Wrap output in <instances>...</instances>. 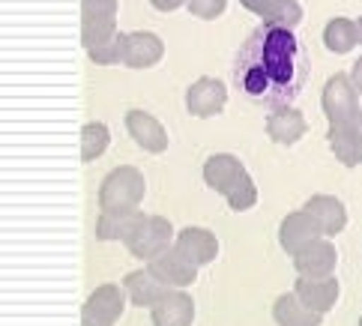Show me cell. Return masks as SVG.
Segmentation results:
<instances>
[{
  "label": "cell",
  "instance_id": "cell-29",
  "mask_svg": "<svg viewBox=\"0 0 362 326\" xmlns=\"http://www.w3.org/2000/svg\"><path fill=\"white\" fill-rule=\"evenodd\" d=\"M225 6H228V0H189V12L195 18H204V21H213V18H218L225 12Z\"/></svg>",
  "mask_w": 362,
  "mask_h": 326
},
{
  "label": "cell",
  "instance_id": "cell-17",
  "mask_svg": "<svg viewBox=\"0 0 362 326\" xmlns=\"http://www.w3.org/2000/svg\"><path fill=\"white\" fill-rule=\"evenodd\" d=\"M153 326H192L195 323V299L186 291H171L156 308H150Z\"/></svg>",
  "mask_w": 362,
  "mask_h": 326
},
{
  "label": "cell",
  "instance_id": "cell-32",
  "mask_svg": "<svg viewBox=\"0 0 362 326\" xmlns=\"http://www.w3.org/2000/svg\"><path fill=\"white\" fill-rule=\"evenodd\" d=\"M354 129H356V135H359V141H362V111H359V117L354 120Z\"/></svg>",
  "mask_w": 362,
  "mask_h": 326
},
{
  "label": "cell",
  "instance_id": "cell-6",
  "mask_svg": "<svg viewBox=\"0 0 362 326\" xmlns=\"http://www.w3.org/2000/svg\"><path fill=\"white\" fill-rule=\"evenodd\" d=\"M228 105V87L222 78L204 75L198 81H192L186 90V111L198 120H210V117H218Z\"/></svg>",
  "mask_w": 362,
  "mask_h": 326
},
{
  "label": "cell",
  "instance_id": "cell-19",
  "mask_svg": "<svg viewBox=\"0 0 362 326\" xmlns=\"http://www.w3.org/2000/svg\"><path fill=\"white\" fill-rule=\"evenodd\" d=\"M177 249L183 255H189L198 267H206L218 257V237L213 231L192 225V228H183L177 233Z\"/></svg>",
  "mask_w": 362,
  "mask_h": 326
},
{
  "label": "cell",
  "instance_id": "cell-16",
  "mask_svg": "<svg viewBox=\"0 0 362 326\" xmlns=\"http://www.w3.org/2000/svg\"><path fill=\"white\" fill-rule=\"evenodd\" d=\"M303 210L317 221L323 237H339L347 228V206L335 198V194H312Z\"/></svg>",
  "mask_w": 362,
  "mask_h": 326
},
{
  "label": "cell",
  "instance_id": "cell-7",
  "mask_svg": "<svg viewBox=\"0 0 362 326\" xmlns=\"http://www.w3.org/2000/svg\"><path fill=\"white\" fill-rule=\"evenodd\" d=\"M147 267L156 272V276L168 284V288H174V291L192 288V284L198 281V269H201L189 255H183V252L177 249V243H174L168 252H162L156 260H150Z\"/></svg>",
  "mask_w": 362,
  "mask_h": 326
},
{
  "label": "cell",
  "instance_id": "cell-11",
  "mask_svg": "<svg viewBox=\"0 0 362 326\" xmlns=\"http://www.w3.org/2000/svg\"><path fill=\"white\" fill-rule=\"evenodd\" d=\"M123 123H126L129 138H132L141 150H147L153 156H159V153L168 150V132H165V126L153 114L135 108V111H129L123 117Z\"/></svg>",
  "mask_w": 362,
  "mask_h": 326
},
{
  "label": "cell",
  "instance_id": "cell-3",
  "mask_svg": "<svg viewBox=\"0 0 362 326\" xmlns=\"http://www.w3.org/2000/svg\"><path fill=\"white\" fill-rule=\"evenodd\" d=\"M359 99L362 93L356 90L354 78L347 72H335L329 75V81L323 84V96H320V108L323 117H327L329 126H344V123H354L359 117Z\"/></svg>",
  "mask_w": 362,
  "mask_h": 326
},
{
  "label": "cell",
  "instance_id": "cell-2",
  "mask_svg": "<svg viewBox=\"0 0 362 326\" xmlns=\"http://www.w3.org/2000/svg\"><path fill=\"white\" fill-rule=\"evenodd\" d=\"M147 194V180L135 165H120L108 171L99 182V210L102 213H135Z\"/></svg>",
  "mask_w": 362,
  "mask_h": 326
},
{
  "label": "cell",
  "instance_id": "cell-14",
  "mask_svg": "<svg viewBox=\"0 0 362 326\" xmlns=\"http://www.w3.org/2000/svg\"><path fill=\"white\" fill-rule=\"evenodd\" d=\"M201 174H204L206 186H210L213 192H218L222 198H228V192L234 189L240 182V177L245 174V165L237 159L234 153H216V156H210V159L204 162Z\"/></svg>",
  "mask_w": 362,
  "mask_h": 326
},
{
  "label": "cell",
  "instance_id": "cell-31",
  "mask_svg": "<svg viewBox=\"0 0 362 326\" xmlns=\"http://www.w3.org/2000/svg\"><path fill=\"white\" fill-rule=\"evenodd\" d=\"M351 78H354V84H356V90L362 93V57L354 63V69H351Z\"/></svg>",
  "mask_w": 362,
  "mask_h": 326
},
{
  "label": "cell",
  "instance_id": "cell-5",
  "mask_svg": "<svg viewBox=\"0 0 362 326\" xmlns=\"http://www.w3.org/2000/svg\"><path fill=\"white\" fill-rule=\"evenodd\" d=\"M129 296L123 284H99L81 308V326H117Z\"/></svg>",
  "mask_w": 362,
  "mask_h": 326
},
{
  "label": "cell",
  "instance_id": "cell-30",
  "mask_svg": "<svg viewBox=\"0 0 362 326\" xmlns=\"http://www.w3.org/2000/svg\"><path fill=\"white\" fill-rule=\"evenodd\" d=\"M150 6L159 12H174L180 6H189V0H150Z\"/></svg>",
  "mask_w": 362,
  "mask_h": 326
},
{
  "label": "cell",
  "instance_id": "cell-1",
  "mask_svg": "<svg viewBox=\"0 0 362 326\" xmlns=\"http://www.w3.org/2000/svg\"><path fill=\"white\" fill-rule=\"evenodd\" d=\"M308 48L296 28L264 21L255 28L237 51L234 90L257 108L293 105L308 84Z\"/></svg>",
  "mask_w": 362,
  "mask_h": 326
},
{
  "label": "cell",
  "instance_id": "cell-12",
  "mask_svg": "<svg viewBox=\"0 0 362 326\" xmlns=\"http://www.w3.org/2000/svg\"><path fill=\"white\" fill-rule=\"evenodd\" d=\"M165 57L162 36L150 30H132L126 33V51H123V66L129 69H153Z\"/></svg>",
  "mask_w": 362,
  "mask_h": 326
},
{
  "label": "cell",
  "instance_id": "cell-25",
  "mask_svg": "<svg viewBox=\"0 0 362 326\" xmlns=\"http://www.w3.org/2000/svg\"><path fill=\"white\" fill-rule=\"evenodd\" d=\"M225 201H228V206H230L234 213H245V210H252V206L257 204V182L252 180L249 171L240 177V182L228 192V198H225Z\"/></svg>",
  "mask_w": 362,
  "mask_h": 326
},
{
  "label": "cell",
  "instance_id": "cell-33",
  "mask_svg": "<svg viewBox=\"0 0 362 326\" xmlns=\"http://www.w3.org/2000/svg\"><path fill=\"white\" fill-rule=\"evenodd\" d=\"M356 30H359V45H362V16L356 18Z\"/></svg>",
  "mask_w": 362,
  "mask_h": 326
},
{
  "label": "cell",
  "instance_id": "cell-34",
  "mask_svg": "<svg viewBox=\"0 0 362 326\" xmlns=\"http://www.w3.org/2000/svg\"><path fill=\"white\" fill-rule=\"evenodd\" d=\"M359 326H362V318H359Z\"/></svg>",
  "mask_w": 362,
  "mask_h": 326
},
{
  "label": "cell",
  "instance_id": "cell-13",
  "mask_svg": "<svg viewBox=\"0 0 362 326\" xmlns=\"http://www.w3.org/2000/svg\"><path fill=\"white\" fill-rule=\"evenodd\" d=\"M335 267H339V252H335V245L327 237H320L317 243H312L308 249H303L293 257L296 276H308V279L332 276Z\"/></svg>",
  "mask_w": 362,
  "mask_h": 326
},
{
  "label": "cell",
  "instance_id": "cell-8",
  "mask_svg": "<svg viewBox=\"0 0 362 326\" xmlns=\"http://www.w3.org/2000/svg\"><path fill=\"white\" fill-rule=\"evenodd\" d=\"M320 237L323 233L317 228V221L305 210L288 213L281 219V225H279V245L284 249V255H291V257H296L303 249H308L312 243H317Z\"/></svg>",
  "mask_w": 362,
  "mask_h": 326
},
{
  "label": "cell",
  "instance_id": "cell-27",
  "mask_svg": "<svg viewBox=\"0 0 362 326\" xmlns=\"http://www.w3.org/2000/svg\"><path fill=\"white\" fill-rule=\"evenodd\" d=\"M123 51H126V33H117L111 42L99 45V48H90L87 57L96 63V66H117L123 63Z\"/></svg>",
  "mask_w": 362,
  "mask_h": 326
},
{
  "label": "cell",
  "instance_id": "cell-23",
  "mask_svg": "<svg viewBox=\"0 0 362 326\" xmlns=\"http://www.w3.org/2000/svg\"><path fill=\"white\" fill-rule=\"evenodd\" d=\"M323 45H327L332 54H347L359 45V30H356V21L351 18H332L327 28H323Z\"/></svg>",
  "mask_w": 362,
  "mask_h": 326
},
{
  "label": "cell",
  "instance_id": "cell-20",
  "mask_svg": "<svg viewBox=\"0 0 362 326\" xmlns=\"http://www.w3.org/2000/svg\"><path fill=\"white\" fill-rule=\"evenodd\" d=\"M273 320L276 326H320L323 315L315 311L312 305H305L296 296V291H291V293H281L273 303Z\"/></svg>",
  "mask_w": 362,
  "mask_h": 326
},
{
  "label": "cell",
  "instance_id": "cell-26",
  "mask_svg": "<svg viewBox=\"0 0 362 326\" xmlns=\"http://www.w3.org/2000/svg\"><path fill=\"white\" fill-rule=\"evenodd\" d=\"M117 33H120L117 30V18L114 21H84L81 24V45H84V51L99 48V45L111 42Z\"/></svg>",
  "mask_w": 362,
  "mask_h": 326
},
{
  "label": "cell",
  "instance_id": "cell-24",
  "mask_svg": "<svg viewBox=\"0 0 362 326\" xmlns=\"http://www.w3.org/2000/svg\"><path fill=\"white\" fill-rule=\"evenodd\" d=\"M108 144H111V132L105 123H96V120L84 123L81 129V159L84 162H96L108 150Z\"/></svg>",
  "mask_w": 362,
  "mask_h": 326
},
{
  "label": "cell",
  "instance_id": "cell-28",
  "mask_svg": "<svg viewBox=\"0 0 362 326\" xmlns=\"http://www.w3.org/2000/svg\"><path fill=\"white\" fill-rule=\"evenodd\" d=\"M117 0H81V24L84 21H114L117 18Z\"/></svg>",
  "mask_w": 362,
  "mask_h": 326
},
{
  "label": "cell",
  "instance_id": "cell-22",
  "mask_svg": "<svg viewBox=\"0 0 362 326\" xmlns=\"http://www.w3.org/2000/svg\"><path fill=\"white\" fill-rule=\"evenodd\" d=\"M147 213H102L96 219V237L102 243H126L135 233V228L144 221Z\"/></svg>",
  "mask_w": 362,
  "mask_h": 326
},
{
  "label": "cell",
  "instance_id": "cell-18",
  "mask_svg": "<svg viewBox=\"0 0 362 326\" xmlns=\"http://www.w3.org/2000/svg\"><path fill=\"white\" fill-rule=\"evenodd\" d=\"M240 6L245 12H252L261 21L269 24H288V28H300L303 21V6L300 0H240Z\"/></svg>",
  "mask_w": 362,
  "mask_h": 326
},
{
  "label": "cell",
  "instance_id": "cell-10",
  "mask_svg": "<svg viewBox=\"0 0 362 326\" xmlns=\"http://www.w3.org/2000/svg\"><path fill=\"white\" fill-rule=\"evenodd\" d=\"M267 138L273 141L279 147H293L305 132H308V120L300 108L293 105H281V108H273L267 114Z\"/></svg>",
  "mask_w": 362,
  "mask_h": 326
},
{
  "label": "cell",
  "instance_id": "cell-15",
  "mask_svg": "<svg viewBox=\"0 0 362 326\" xmlns=\"http://www.w3.org/2000/svg\"><path fill=\"white\" fill-rule=\"evenodd\" d=\"M293 291H296V296H300L305 305H312L315 311H320V315H327V311H332L335 303H339L341 284H339V279H335V276H323V279L296 276Z\"/></svg>",
  "mask_w": 362,
  "mask_h": 326
},
{
  "label": "cell",
  "instance_id": "cell-21",
  "mask_svg": "<svg viewBox=\"0 0 362 326\" xmlns=\"http://www.w3.org/2000/svg\"><path fill=\"white\" fill-rule=\"evenodd\" d=\"M327 141H329L332 156H335V159H339L344 168H359V165H362V141H359V135H356L354 123L329 126Z\"/></svg>",
  "mask_w": 362,
  "mask_h": 326
},
{
  "label": "cell",
  "instance_id": "cell-4",
  "mask_svg": "<svg viewBox=\"0 0 362 326\" xmlns=\"http://www.w3.org/2000/svg\"><path fill=\"white\" fill-rule=\"evenodd\" d=\"M174 243H177V231H174L171 221L162 219V216H144V221L135 228V233L123 245L132 257L150 264V260H156L162 252L171 249Z\"/></svg>",
  "mask_w": 362,
  "mask_h": 326
},
{
  "label": "cell",
  "instance_id": "cell-9",
  "mask_svg": "<svg viewBox=\"0 0 362 326\" xmlns=\"http://www.w3.org/2000/svg\"><path fill=\"white\" fill-rule=\"evenodd\" d=\"M123 291H126L129 303H132L135 308H156L174 288H168L156 272H153L150 267H144V269H132L123 279Z\"/></svg>",
  "mask_w": 362,
  "mask_h": 326
}]
</instances>
